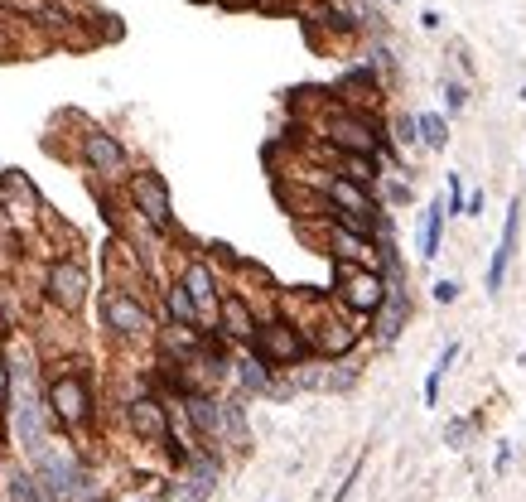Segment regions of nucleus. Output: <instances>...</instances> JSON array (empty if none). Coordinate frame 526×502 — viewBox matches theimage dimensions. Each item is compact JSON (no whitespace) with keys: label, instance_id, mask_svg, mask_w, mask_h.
I'll use <instances>...</instances> for the list:
<instances>
[{"label":"nucleus","instance_id":"f257e3e1","mask_svg":"<svg viewBox=\"0 0 526 502\" xmlns=\"http://www.w3.org/2000/svg\"><path fill=\"white\" fill-rule=\"evenodd\" d=\"M44 406L63 435L83 440L97 420V387H92V372L83 358H58L49 382H44Z\"/></svg>","mask_w":526,"mask_h":502},{"label":"nucleus","instance_id":"f03ea898","mask_svg":"<svg viewBox=\"0 0 526 502\" xmlns=\"http://www.w3.org/2000/svg\"><path fill=\"white\" fill-rule=\"evenodd\" d=\"M97 319L121 348H155V334H160V314L150 309V300L140 290H121V285H107L97 295Z\"/></svg>","mask_w":526,"mask_h":502},{"label":"nucleus","instance_id":"7ed1b4c3","mask_svg":"<svg viewBox=\"0 0 526 502\" xmlns=\"http://www.w3.org/2000/svg\"><path fill=\"white\" fill-rule=\"evenodd\" d=\"M39 290H44V305L54 314L78 319L87 309V300H92V266H87V256L83 251H54L49 266H44Z\"/></svg>","mask_w":526,"mask_h":502},{"label":"nucleus","instance_id":"20e7f679","mask_svg":"<svg viewBox=\"0 0 526 502\" xmlns=\"http://www.w3.org/2000/svg\"><path fill=\"white\" fill-rule=\"evenodd\" d=\"M247 348L271 367V372H295V367H305L309 358H314L305 329H300L290 314H261V324H256V334H251Z\"/></svg>","mask_w":526,"mask_h":502},{"label":"nucleus","instance_id":"39448f33","mask_svg":"<svg viewBox=\"0 0 526 502\" xmlns=\"http://www.w3.org/2000/svg\"><path fill=\"white\" fill-rule=\"evenodd\" d=\"M126 208L136 213V223H145L150 232H160V237H174L179 232V218H174V198H169V184L160 169L150 165H136L126 174Z\"/></svg>","mask_w":526,"mask_h":502},{"label":"nucleus","instance_id":"423d86ee","mask_svg":"<svg viewBox=\"0 0 526 502\" xmlns=\"http://www.w3.org/2000/svg\"><path fill=\"white\" fill-rule=\"evenodd\" d=\"M387 300V271L382 266H353V261H333V305L367 324Z\"/></svg>","mask_w":526,"mask_h":502},{"label":"nucleus","instance_id":"0eeeda50","mask_svg":"<svg viewBox=\"0 0 526 502\" xmlns=\"http://www.w3.org/2000/svg\"><path fill=\"white\" fill-rule=\"evenodd\" d=\"M78 165L92 174V184H126V174L136 169V160H131V150H126V140L111 136L107 126H92V121H83V131H78Z\"/></svg>","mask_w":526,"mask_h":502},{"label":"nucleus","instance_id":"6e6552de","mask_svg":"<svg viewBox=\"0 0 526 502\" xmlns=\"http://www.w3.org/2000/svg\"><path fill=\"white\" fill-rule=\"evenodd\" d=\"M179 285H184V295L194 300L198 319H203V329H213V319H218V300H222V276L218 266L198 251V256H184V266H179Z\"/></svg>","mask_w":526,"mask_h":502},{"label":"nucleus","instance_id":"1a4fd4ad","mask_svg":"<svg viewBox=\"0 0 526 502\" xmlns=\"http://www.w3.org/2000/svg\"><path fill=\"white\" fill-rule=\"evenodd\" d=\"M126 425H131V435H136L140 445H165L169 430H174V406H169L160 391L145 387L126 401Z\"/></svg>","mask_w":526,"mask_h":502},{"label":"nucleus","instance_id":"9d476101","mask_svg":"<svg viewBox=\"0 0 526 502\" xmlns=\"http://www.w3.org/2000/svg\"><path fill=\"white\" fill-rule=\"evenodd\" d=\"M179 469H184V478L169 488V498L174 502H208L213 498V488H218V478H222V459L213 454V449L198 445Z\"/></svg>","mask_w":526,"mask_h":502},{"label":"nucleus","instance_id":"9b49d317","mask_svg":"<svg viewBox=\"0 0 526 502\" xmlns=\"http://www.w3.org/2000/svg\"><path fill=\"white\" fill-rule=\"evenodd\" d=\"M256 324H261V314H256V305H251V295H242V290H222L213 334H218L222 343H232V348H247L251 334H256Z\"/></svg>","mask_w":526,"mask_h":502},{"label":"nucleus","instance_id":"f8f14e48","mask_svg":"<svg viewBox=\"0 0 526 502\" xmlns=\"http://www.w3.org/2000/svg\"><path fill=\"white\" fill-rule=\"evenodd\" d=\"M0 198H5V218H10L15 232H20V218L34 223V218L49 213V208H44V194L34 189V179H29L25 169H0Z\"/></svg>","mask_w":526,"mask_h":502},{"label":"nucleus","instance_id":"ddd939ff","mask_svg":"<svg viewBox=\"0 0 526 502\" xmlns=\"http://www.w3.org/2000/svg\"><path fill=\"white\" fill-rule=\"evenodd\" d=\"M406 319H411V290H406V280H387V300L367 319V329L377 334V343H396V334L406 329Z\"/></svg>","mask_w":526,"mask_h":502},{"label":"nucleus","instance_id":"4468645a","mask_svg":"<svg viewBox=\"0 0 526 502\" xmlns=\"http://www.w3.org/2000/svg\"><path fill=\"white\" fill-rule=\"evenodd\" d=\"M517 227H522V194L507 203V218H502V237H498V251H493V261H488V295H498L502 280H507V266H512V256H517Z\"/></svg>","mask_w":526,"mask_h":502},{"label":"nucleus","instance_id":"2eb2a0df","mask_svg":"<svg viewBox=\"0 0 526 502\" xmlns=\"http://www.w3.org/2000/svg\"><path fill=\"white\" fill-rule=\"evenodd\" d=\"M324 251H329V261H353V266H377V247L358 237V232H348V227L338 223H324Z\"/></svg>","mask_w":526,"mask_h":502},{"label":"nucleus","instance_id":"dca6fc26","mask_svg":"<svg viewBox=\"0 0 526 502\" xmlns=\"http://www.w3.org/2000/svg\"><path fill=\"white\" fill-rule=\"evenodd\" d=\"M232 382H237V396H271L276 372L261 363L251 348H237V353H232Z\"/></svg>","mask_w":526,"mask_h":502},{"label":"nucleus","instance_id":"f3484780","mask_svg":"<svg viewBox=\"0 0 526 502\" xmlns=\"http://www.w3.org/2000/svg\"><path fill=\"white\" fill-rule=\"evenodd\" d=\"M329 165L338 179H348V184H358V189H372V194H377V184H382V174H387L382 155H338V150H333Z\"/></svg>","mask_w":526,"mask_h":502},{"label":"nucleus","instance_id":"a211bd4d","mask_svg":"<svg viewBox=\"0 0 526 502\" xmlns=\"http://www.w3.org/2000/svg\"><path fill=\"white\" fill-rule=\"evenodd\" d=\"M160 324H174V329H198V334H203V319H198L194 300L184 295V285H179V280H165V285H160Z\"/></svg>","mask_w":526,"mask_h":502},{"label":"nucleus","instance_id":"6ab92c4d","mask_svg":"<svg viewBox=\"0 0 526 502\" xmlns=\"http://www.w3.org/2000/svg\"><path fill=\"white\" fill-rule=\"evenodd\" d=\"M5 498H10V502H49V493L39 488L34 469H25V464H10V469H5Z\"/></svg>","mask_w":526,"mask_h":502},{"label":"nucleus","instance_id":"aec40b11","mask_svg":"<svg viewBox=\"0 0 526 502\" xmlns=\"http://www.w3.org/2000/svg\"><path fill=\"white\" fill-rule=\"evenodd\" d=\"M440 232H444V198H430L420 213V256L435 261L440 256Z\"/></svg>","mask_w":526,"mask_h":502},{"label":"nucleus","instance_id":"412c9836","mask_svg":"<svg viewBox=\"0 0 526 502\" xmlns=\"http://www.w3.org/2000/svg\"><path fill=\"white\" fill-rule=\"evenodd\" d=\"M416 136L425 150H444L449 145V121H444L440 112H420L416 116Z\"/></svg>","mask_w":526,"mask_h":502},{"label":"nucleus","instance_id":"4be33fe9","mask_svg":"<svg viewBox=\"0 0 526 502\" xmlns=\"http://www.w3.org/2000/svg\"><path fill=\"white\" fill-rule=\"evenodd\" d=\"M459 353H464V348H459V343H449V348L440 353V363L430 367V377H425V406H435V401H440V382H444V372L454 367V358H459Z\"/></svg>","mask_w":526,"mask_h":502},{"label":"nucleus","instance_id":"5701e85b","mask_svg":"<svg viewBox=\"0 0 526 502\" xmlns=\"http://www.w3.org/2000/svg\"><path fill=\"white\" fill-rule=\"evenodd\" d=\"M377 189H382V198H387L391 208L411 203V179H391V174H382V184H377ZM382 198H377V203H382Z\"/></svg>","mask_w":526,"mask_h":502},{"label":"nucleus","instance_id":"b1692460","mask_svg":"<svg viewBox=\"0 0 526 502\" xmlns=\"http://www.w3.org/2000/svg\"><path fill=\"white\" fill-rule=\"evenodd\" d=\"M5 416H10V358L0 348V440H5Z\"/></svg>","mask_w":526,"mask_h":502},{"label":"nucleus","instance_id":"393cba45","mask_svg":"<svg viewBox=\"0 0 526 502\" xmlns=\"http://www.w3.org/2000/svg\"><path fill=\"white\" fill-rule=\"evenodd\" d=\"M391 131H396V136H391V145H406V150H411V145H420L416 116H396V121H391Z\"/></svg>","mask_w":526,"mask_h":502},{"label":"nucleus","instance_id":"a878e982","mask_svg":"<svg viewBox=\"0 0 526 502\" xmlns=\"http://www.w3.org/2000/svg\"><path fill=\"white\" fill-rule=\"evenodd\" d=\"M444 102H449V112H464L469 107V87L459 83V78H449L444 83Z\"/></svg>","mask_w":526,"mask_h":502},{"label":"nucleus","instance_id":"bb28decb","mask_svg":"<svg viewBox=\"0 0 526 502\" xmlns=\"http://www.w3.org/2000/svg\"><path fill=\"white\" fill-rule=\"evenodd\" d=\"M444 179H449V208H444V213H464V203H469L464 179H459V174H444Z\"/></svg>","mask_w":526,"mask_h":502},{"label":"nucleus","instance_id":"cd10ccee","mask_svg":"<svg viewBox=\"0 0 526 502\" xmlns=\"http://www.w3.org/2000/svg\"><path fill=\"white\" fill-rule=\"evenodd\" d=\"M15 329H20V324H15V309H10V300L0 295V348L15 338Z\"/></svg>","mask_w":526,"mask_h":502},{"label":"nucleus","instance_id":"c85d7f7f","mask_svg":"<svg viewBox=\"0 0 526 502\" xmlns=\"http://www.w3.org/2000/svg\"><path fill=\"white\" fill-rule=\"evenodd\" d=\"M430 295H435V305H454V300H459V280H435V290H430Z\"/></svg>","mask_w":526,"mask_h":502},{"label":"nucleus","instance_id":"c756f323","mask_svg":"<svg viewBox=\"0 0 526 502\" xmlns=\"http://www.w3.org/2000/svg\"><path fill=\"white\" fill-rule=\"evenodd\" d=\"M469 430H473V420H454V425L444 430V440H449L454 449H464V435H469Z\"/></svg>","mask_w":526,"mask_h":502},{"label":"nucleus","instance_id":"7c9ffc66","mask_svg":"<svg viewBox=\"0 0 526 502\" xmlns=\"http://www.w3.org/2000/svg\"><path fill=\"white\" fill-rule=\"evenodd\" d=\"M358 474H362V459L353 464V469H348V478L338 483V493H333V502H348V493H353V483H358Z\"/></svg>","mask_w":526,"mask_h":502},{"label":"nucleus","instance_id":"2f4dec72","mask_svg":"<svg viewBox=\"0 0 526 502\" xmlns=\"http://www.w3.org/2000/svg\"><path fill=\"white\" fill-rule=\"evenodd\" d=\"M420 25H425V29H440V25H444L440 10H425V15H420Z\"/></svg>","mask_w":526,"mask_h":502},{"label":"nucleus","instance_id":"473e14b6","mask_svg":"<svg viewBox=\"0 0 526 502\" xmlns=\"http://www.w3.org/2000/svg\"><path fill=\"white\" fill-rule=\"evenodd\" d=\"M0 232H15V227H10V218H5V198H0Z\"/></svg>","mask_w":526,"mask_h":502},{"label":"nucleus","instance_id":"72a5a7b5","mask_svg":"<svg viewBox=\"0 0 526 502\" xmlns=\"http://www.w3.org/2000/svg\"><path fill=\"white\" fill-rule=\"evenodd\" d=\"M126 502H155V498H126Z\"/></svg>","mask_w":526,"mask_h":502},{"label":"nucleus","instance_id":"f704fd0d","mask_svg":"<svg viewBox=\"0 0 526 502\" xmlns=\"http://www.w3.org/2000/svg\"><path fill=\"white\" fill-rule=\"evenodd\" d=\"M391 5H396V0H391Z\"/></svg>","mask_w":526,"mask_h":502}]
</instances>
